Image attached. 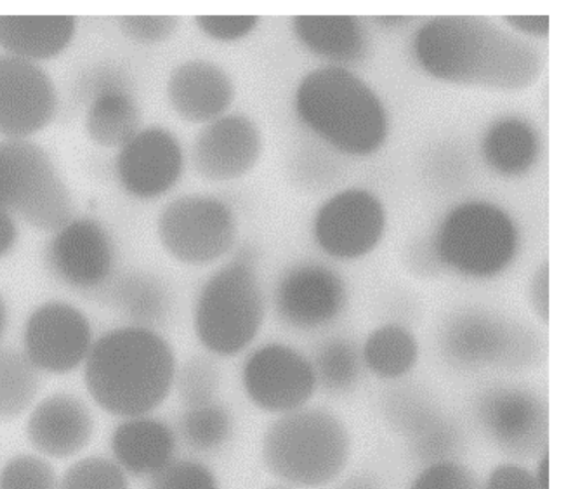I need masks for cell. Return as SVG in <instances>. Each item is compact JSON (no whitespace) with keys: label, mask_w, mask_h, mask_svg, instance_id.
<instances>
[{"label":"cell","mask_w":563,"mask_h":489,"mask_svg":"<svg viewBox=\"0 0 563 489\" xmlns=\"http://www.w3.org/2000/svg\"><path fill=\"white\" fill-rule=\"evenodd\" d=\"M415 52L424 71L457 85L520 89L542 69L531 45L483 18H435L419 31Z\"/></svg>","instance_id":"obj_1"},{"label":"cell","mask_w":563,"mask_h":489,"mask_svg":"<svg viewBox=\"0 0 563 489\" xmlns=\"http://www.w3.org/2000/svg\"><path fill=\"white\" fill-rule=\"evenodd\" d=\"M84 366L96 403L126 419L152 414L168 399L179 365L172 344L157 330L129 324L97 338Z\"/></svg>","instance_id":"obj_2"},{"label":"cell","mask_w":563,"mask_h":489,"mask_svg":"<svg viewBox=\"0 0 563 489\" xmlns=\"http://www.w3.org/2000/svg\"><path fill=\"white\" fill-rule=\"evenodd\" d=\"M296 110L313 133L350 155L376 152L387 135L380 101L364 82L340 67L307 75L296 92Z\"/></svg>","instance_id":"obj_3"},{"label":"cell","mask_w":563,"mask_h":489,"mask_svg":"<svg viewBox=\"0 0 563 489\" xmlns=\"http://www.w3.org/2000/svg\"><path fill=\"white\" fill-rule=\"evenodd\" d=\"M266 316V298L252 247L241 248L200 287L194 305V330L200 344L217 357L245 352Z\"/></svg>","instance_id":"obj_4"},{"label":"cell","mask_w":563,"mask_h":489,"mask_svg":"<svg viewBox=\"0 0 563 489\" xmlns=\"http://www.w3.org/2000/svg\"><path fill=\"white\" fill-rule=\"evenodd\" d=\"M351 436L333 412L306 405L278 415L266 429L262 457L278 481L297 488H319L333 482L345 469Z\"/></svg>","instance_id":"obj_5"},{"label":"cell","mask_w":563,"mask_h":489,"mask_svg":"<svg viewBox=\"0 0 563 489\" xmlns=\"http://www.w3.org/2000/svg\"><path fill=\"white\" fill-rule=\"evenodd\" d=\"M0 205L53 234L75 219L71 193L53 159L29 140L0 141Z\"/></svg>","instance_id":"obj_6"},{"label":"cell","mask_w":563,"mask_h":489,"mask_svg":"<svg viewBox=\"0 0 563 489\" xmlns=\"http://www.w3.org/2000/svg\"><path fill=\"white\" fill-rule=\"evenodd\" d=\"M518 231L500 208L483 201L463 203L442 221L434 251L442 265L471 279H490L514 262Z\"/></svg>","instance_id":"obj_7"},{"label":"cell","mask_w":563,"mask_h":489,"mask_svg":"<svg viewBox=\"0 0 563 489\" xmlns=\"http://www.w3.org/2000/svg\"><path fill=\"white\" fill-rule=\"evenodd\" d=\"M157 233L166 252L191 266L213 264L227 256L238 238V222L222 200L205 195L175 199L161 212Z\"/></svg>","instance_id":"obj_8"},{"label":"cell","mask_w":563,"mask_h":489,"mask_svg":"<svg viewBox=\"0 0 563 489\" xmlns=\"http://www.w3.org/2000/svg\"><path fill=\"white\" fill-rule=\"evenodd\" d=\"M241 381L251 403L277 416L308 405L318 390L311 359L279 342L266 343L247 355Z\"/></svg>","instance_id":"obj_9"},{"label":"cell","mask_w":563,"mask_h":489,"mask_svg":"<svg viewBox=\"0 0 563 489\" xmlns=\"http://www.w3.org/2000/svg\"><path fill=\"white\" fill-rule=\"evenodd\" d=\"M475 413L486 436L505 454L533 458L548 452V403L518 386H496L476 400Z\"/></svg>","instance_id":"obj_10"},{"label":"cell","mask_w":563,"mask_h":489,"mask_svg":"<svg viewBox=\"0 0 563 489\" xmlns=\"http://www.w3.org/2000/svg\"><path fill=\"white\" fill-rule=\"evenodd\" d=\"M49 273L80 292L109 289L115 279L117 249L108 230L97 220L75 218L54 233L45 248Z\"/></svg>","instance_id":"obj_11"},{"label":"cell","mask_w":563,"mask_h":489,"mask_svg":"<svg viewBox=\"0 0 563 489\" xmlns=\"http://www.w3.org/2000/svg\"><path fill=\"white\" fill-rule=\"evenodd\" d=\"M347 299L346 282L335 269L318 262H301L279 276L273 304L282 324L309 332L338 320Z\"/></svg>","instance_id":"obj_12"},{"label":"cell","mask_w":563,"mask_h":489,"mask_svg":"<svg viewBox=\"0 0 563 489\" xmlns=\"http://www.w3.org/2000/svg\"><path fill=\"white\" fill-rule=\"evenodd\" d=\"M533 346L530 334L482 311L455 315L441 334L443 354L464 369L527 365L533 358Z\"/></svg>","instance_id":"obj_13"},{"label":"cell","mask_w":563,"mask_h":489,"mask_svg":"<svg viewBox=\"0 0 563 489\" xmlns=\"http://www.w3.org/2000/svg\"><path fill=\"white\" fill-rule=\"evenodd\" d=\"M88 316L65 301H48L29 316L23 352L41 373L64 375L85 365L96 342Z\"/></svg>","instance_id":"obj_14"},{"label":"cell","mask_w":563,"mask_h":489,"mask_svg":"<svg viewBox=\"0 0 563 489\" xmlns=\"http://www.w3.org/2000/svg\"><path fill=\"white\" fill-rule=\"evenodd\" d=\"M386 215L379 200L361 189L342 191L318 210L313 235L320 249L339 260L368 255L380 242Z\"/></svg>","instance_id":"obj_15"},{"label":"cell","mask_w":563,"mask_h":489,"mask_svg":"<svg viewBox=\"0 0 563 489\" xmlns=\"http://www.w3.org/2000/svg\"><path fill=\"white\" fill-rule=\"evenodd\" d=\"M57 108L55 85L37 64L0 54V136L29 140L48 126Z\"/></svg>","instance_id":"obj_16"},{"label":"cell","mask_w":563,"mask_h":489,"mask_svg":"<svg viewBox=\"0 0 563 489\" xmlns=\"http://www.w3.org/2000/svg\"><path fill=\"white\" fill-rule=\"evenodd\" d=\"M184 170V153L177 137L168 130L152 126L141 130L120 148L117 176L131 197L157 199L170 191Z\"/></svg>","instance_id":"obj_17"},{"label":"cell","mask_w":563,"mask_h":489,"mask_svg":"<svg viewBox=\"0 0 563 489\" xmlns=\"http://www.w3.org/2000/svg\"><path fill=\"white\" fill-rule=\"evenodd\" d=\"M262 152L258 127L241 114L223 115L209 123L197 136L192 163L207 180L225 182L246 175Z\"/></svg>","instance_id":"obj_18"},{"label":"cell","mask_w":563,"mask_h":489,"mask_svg":"<svg viewBox=\"0 0 563 489\" xmlns=\"http://www.w3.org/2000/svg\"><path fill=\"white\" fill-rule=\"evenodd\" d=\"M95 418L79 397L59 392L42 400L31 413L27 434L44 455L66 458L81 452L91 441Z\"/></svg>","instance_id":"obj_19"},{"label":"cell","mask_w":563,"mask_h":489,"mask_svg":"<svg viewBox=\"0 0 563 489\" xmlns=\"http://www.w3.org/2000/svg\"><path fill=\"white\" fill-rule=\"evenodd\" d=\"M176 427L152 414L121 419L111 435L113 459L130 477L151 478L177 456Z\"/></svg>","instance_id":"obj_20"},{"label":"cell","mask_w":563,"mask_h":489,"mask_svg":"<svg viewBox=\"0 0 563 489\" xmlns=\"http://www.w3.org/2000/svg\"><path fill=\"white\" fill-rule=\"evenodd\" d=\"M167 97L179 118L194 124H209L225 115L234 99V86L217 65L190 60L172 73Z\"/></svg>","instance_id":"obj_21"},{"label":"cell","mask_w":563,"mask_h":489,"mask_svg":"<svg viewBox=\"0 0 563 489\" xmlns=\"http://www.w3.org/2000/svg\"><path fill=\"white\" fill-rule=\"evenodd\" d=\"M77 31L73 16H0V48L37 64L64 53Z\"/></svg>","instance_id":"obj_22"},{"label":"cell","mask_w":563,"mask_h":489,"mask_svg":"<svg viewBox=\"0 0 563 489\" xmlns=\"http://www.w3.org/2000/svg\"><path fill=\"white\" fill-rule=\"evenodd\" d=\"M291 25L298 41L321 58L346 64L366 53V36L356 18L296 16Z\"/></svg>","instance_id":"obj_23"},{"label":"cell","mask_w":563,"mask_h":489,"mask_svg":"<svg viewBox=\"0 0 563 489\" xmlns=\"http://www.w3.org/2000/svg\"><path fill=\"white\" fill-rule=\"evenodd\" d=\"M141 112L134 98L120 85L104 84L87 111L86 127L97 144L122 148L141 130Z\"/></svg>","instance_id":"obj_24"},{"label":"cell","mask_w":563,"mask_h":489,"mask_svg":"<svg viewBox=\"0 0 563 489\" xmlns=\"http://www.w3.org/2000/svg\"><path fill=\"white\" fill-rule=\"evenodd\" d=\"M113 305L131 325L157 330L170 315L172 294L154 275L133 273L114 279L109 288Z\"/></svg>","instance_id":"obj_25"},{"label":"cell","mask_w":563,"mask_h":489,"mask_svg":"<svg viewBox=\"0 0 563 489\" xmlns=\"http://www.w3.org/2000/svg\"><path fill=\"white\" fill-rule=\"evenodd\" d=\"M361 353L364 366L374 375L386 380H397L416 366L419 344L407 327L387 323L368 334Z\"/></svg>","instance_id":"obj_26"},{"label":"cell","mask_w":563,"mask_h":489,"mask_svg":"<svg viewBox=\"0 0 563 489\" xmlns=\"http://www.w3.org/2000/svg\"><path fill=\"white\" fill-rule=\"evenodd\" d=\"M483 155L498 174L521 175L533 165L538 156L536 133L529 124L516 118L497 121L484 138Z\"/></svg>","instance_id":"obj_27"},{"label":"cell","mask_w":563,"mask_h":489,"mask_svg":"<svg viewBox=\"0 0 563 489\" xmlns=\"http://www.w3.org/2000/svg\"><path fill=\"white\" fill-rule=\"evenodd\" d=\"M179 442L194 453L216 454L223 449L234 433L230 409L220 401L185 408L176 427Z\"/></svg>","instance_id":"obj_28"},{"label":"cell","mask_w":563,"mask_h":489,"mask_svg":"<svg viewBox=\"0 0 563 489\" xmlns=\"http://www.w3.org/2000/svg\"><path fill=\"white\" fill-rule=\"evenodd\" d=\"M311 359L318 389L344 396L360 384L364 363L361 349L351 340L336 336L323 342Z\"/></svg>","instance_id":"obj_29"},{"label":"cell","mask_w":563,"mask_h":489,"mask_svg":"<svg viewBox=\"0 0 563 489\" xmlns=\"http://www.w3.org/2000/svg\"><path fill=\"white\" fill-rule=\"evenodd\" d=\"M41 389V371L23 351L0 348V420L24 413Z\"/></svg>","instance_id":"obj_30"},{"label":"cell","mask_w":563,"mask_h":489,"mask_svg":"<svg viewBox=\"0 0 563 489\" xmlns=\"http://www.w3.org/2000/svg\"><path fill=\"white\" fill-rule=\"evenodd\" d=\"M222 374L211 357L199 355L178 366L175 388L185 408L207 404L218 400Z\"/></svg>","instance_id":"obj_31"},{"label":"cell","mask_w":563,"mask_h":489,"mask_svg":"<svg viewBox=\"0 0 563 489\" xmlns=\"http://www.w3.org/2000/svg\"><path fill=\"white\" fill-rule=\"evenodd\" d=\"M412 455L426 466L455 460L463 447L460 427L441 413L409 440Z\"/></svg>","instance_id":"obj_32"},{"label":"cell","mask_w":563,"mask_h":489,"mask_svg":"<svg viewBox=\"0 0 563 489\" xmlns=\"http://www.w3.org/2000/svg\"><path fill=\"white\" fill-rule=\"evenodd\" d=\"M385 412L390 424L408 440L440 414L429 397L415 388L390 392L385 402Z\"/></svg>","instance_id":"obj_33"},{"label":"cell","mask_w":563,"mask_h":489,"mask_svg":"<svg viewBox=\"0 0 563 489\" xmlns=\"http://www.w3.org/2000/svg\"><path fill=\"white\" fill-rule=\"evenodd\" d=\"M58 489H131V481L113 458L90 456L66 471Z\"/></svg>","instance_id":"obj_34"},{"label":"cell","mask_w":563,"mask_h":489,"mask_svg":"<svg viewBox=\"0 0 563 489\" xmlns=\"http://www.w3.org/2000/svg\"><path fill=\"white\" fill-rule=\"evenodd\" d=\"M147 480V489H221L211 467L194 457H176Z\"/></svg>","instance_id":"obj_35"},{"label":"cell","mask_w":563,"mask_h":489,"mask_svg":"<svg viewBox=\"0 0 563 489\" xmlns=\"http://www.w3.org/2000/svg\"><path fill=\"white\" fill-rule=\"evenodd\" d=\"M59 481L52 465L41 456L22 454L10 459L0 470V489H58Z\"/></svg>","instance_id":"obj_36"},{"label":"cell","mask_w":563,"mask_h":489,"mask_svg":"<svg viewBox=\"0 0 563 489\" xmlns=\"http://www.w3.org/2000/svg\"><path fill=\"white\" fill-rule=\"evenodd\" d=\"M409 489H482V485L468 467L446 460L426 466Z\"/></svg>","instance_id":"obj_37"},{"label":"cell","mask_w":563,"mask_h":489,"mask_svg":"<svg viewBox=\"0 0 563 489\" xmlns=\"http://www.w3.org/2000/svg\"><path fill=\"white\" fill-rule=\"evenodd\" d=\"M118 24L129 40L143 45H154L168 40L179 25L176 16H122Z\"/></svg>","instance_id":"obj_38"},{"label":"cell","mask_w":563,"mask_h":489,"mask_svg":"<svg viewBox=\"0 0 563 489\" xmlns=\"http://www.w3.org/2000/svg\"><path fill=\"white\" fill-rule=\"evenodd\" d=\"M198 29L208 37L223 43L236 42L255 31L257 16H197Z\"/></svg>","instance_id":"obj_39"},{"label":"cell","mask_w":563,"mask_h":489,"mask_svg":"<svg viewBox=\"0 0 563 489\" xmlns=\"http://www.w3.org/2000/svg\"><path fill=\"white\" fill-rule=\"evenodd\" d=\"M482 489H539L533 473L517 464L495 467Z\"/></svg>","instance_id":"obj_40"},{"label":"cell","mask_w":563,"mask_h":489,"mask_svg":"<svg viewBox=\"0 0 563 489\" xmlns=\"http://www.w3.org/2000/svg\"><path fill=\"white\" fill-rule=\"evenodd\" d=\"M529 300L531 308L544 324H549V264L544 262L533 273L529 285Z\"/></svg>","instance_id":"obj_41"},{"label":"cell","mask_w":563,"mask_h":489,"mask_svg":"<svg viewBox=\"0 0 563 489\" xmlns=\"http://www.w3.org/2000/svg\"><path fill=\"white\" fill-rule=\"evenodd\" d=\"M19 240L15 215L0 205V259L8 256Z\"/></svg>","instance_id":"obj_42"},{"label":"cell","mask_w":563,"mask_h":489,"mask_svg":"<svg viewBox=\"0 0 563 489\" xmlns=\"http://www.w3.org/2000/svg\"><path fill=\"white\" fill-rule=\"evenodd\" d=\"M516 30L533 36H548L549 16H507L504 19Z\"/></svg>","instance_id":"obj_43"},{"label":"cell","mask_w":563,"mask_h":489,"mask_svg":"<svg viewBox=\"0 0 563 489\" xmlns=\"http://www.w3.org/2000/svg\"><path fill=\"white\" fill-rule=\"evenodd\" d=\"M338 489H383V487L372 475L356 474L344 480Z\"/></svg>","instance_id":"obj_44"},{"label":"cell","mask_w":563,"mask_h":489,"mask_svg":"<svg viewBox=\"0 0 563 489\" xmlns=\"http://www.w3.org/2000/svg\"><path fill=\"white\" fill-rule=\"evenodd\" d=\"M539 489H549V453L540 456L536 473H533Z\"/></svg>","instance_id":"obj_45"},{"label":"cell","mask_w":563,"mask_h":489,"mask_svg":"<svg viewBox=\"0 0 563 489\" xmlns=\"http://www.w3.org/2000/svg\"><path fill=\"white\" fill-rule=\"evenodd\" d=\"M8 320H9V314H8L7 304H5L4 300L2 299V297H0V340H2V337L7 331Z\"/></svg>","instance_id":"obj_46"},{"label":"cell","mask_w":563,"mask_h":489,"mask_svg":"<svg viewBox=\"0 0 563 489\" xmlns=\"http://www.w3.org/2000/svg\"><path fill=\"white\" fill-rule=\"evenodd\" d=\"M265 489H300V488L278 481L277 484L271 485V486L266 487Z\"/></svg>","instance_id":"obj_47"}]
</instances>
